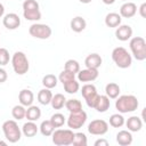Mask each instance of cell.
Returning <instances> with one entry per match:
<instances>
[{"instance_id": "44", "label": "cell", "mask_w": 146, "mask_h": 146, "mask_svg": "<svg viewBox=\"0 0 146 146\" xmlns=\"http://www.w3.org/2000/svg\"><path fill=\"white\" fill-rule=\"evenodd\" d=\"M80 2H82V3H90L92 0H79Z\"/></svg>"}, {"instance_id": "42", "label": "cell", "mask_w": 146, "mask_h": 146, "mask_svg": "<svg viewBox=\"0 0 146 146\" xmlns=\"http://www.w3.org/2000/svg\"><path fill=\"white\" fill-rule=\"evenodd\" d=\"M3 14H5V7L2 3H0V18L3 16Z\"/></svg>"}, {"instance_id": "46", "label": "cell", "mask_w": 146, "mask_h": 146, "mask_svg": "<svg viewBox=\"0 0 146 146\" xmlns=\"http://www.w3.org/2000/svg\"><path fill=\"white\" fill-rule=\"evenodd\" d=\"M123 1H127V0H123Z\"/></svg>"}, {"instance_id": "33", "label": "cell", "mask_w": 146, "mask_h": 146, "mask_svg": "<svg viewBox=\"0 0 146 146\" xmlns=\"http://www.w3.org/2000/svg\"><path fill=\"white\" fill-rule=\"evenodd\" d=\"M50 122H51V124H52L55 128H60V127H63L64 123L66 122V119H65L64 114H62V113H55V114L51 115Z\"/></svg>"}, {"instance_id": "10", "label": "cell", "mask_w": 146, "mask_h": 146, "mask_svg": "<svg viewBox=\"0 0 146 146\" xmlns=\"http://www.w3.org/2000/svg\"><path fill=\"white\" fill-rule=\"evenodd\" d=\"M108 131V123L105 120H92L88 124V132L94 136H103Z\"/></svg>"}, {"instance_id": "28", "label": "cell", "mask_w": 146, "mask_h": 146, "mask_svg": "<svg viewBox=\"0 0 146 146\" xmlns=\"http://www.w3.org/2000/svg\"><path fill=\"white\" fill-rule=\"evenodd\" d=\"M65 107L66 110L72 113V112H79L82 110V103L79 99H66L65 102Z\"/></svg>"}, {"instance_id": "36", "label": "cell", "mask_w": 146, "mask_h": 146, "mask_svg": "<svg viewBox=\"0 0 146 146\" xmlns=\"http://www.w3.org/2000/svg\"><path fill=\"white\" fill-rule=\"evenodd\" d=\"M87 144H88L87 136L83 132H76V133H74V138H73L72 145H74V146H87Z\"/></svg>"}, {"instance_id": "35", "label": "cell", "mask_w": 146, "mask_h": 146, "mask_svg": "<svg viewBox=\"0 0 146 146\" xmlns=\"http://www.w3.org/2000/svg\"><path fill=\"white\" fill-rule=\"evenodd\" d=\"M64 70L76 74V73L80 71V64H79V62L75 60V59H68V60H66V63H65Z\"/></svg>"}, {"instance_id": "16", "label": "cell", "mask_w": 146, "mask_h": 146, "mask_svg": "<svg viewBox=\"0 0 146 146\" xmlns=\"http://www.w3.org/2000/svg\"><path fill=\"white\" fill-rule=\"evenodd\" d=\"M102 63H103V59H102L100 55H98L96 52L88 55L86 57V59H84V65L88 68H96V70H98L99 66L102 65Z\"/></svg>"}, {"instance_id": "7", "label": "cell", "mask_w": 146, "mask_h": 146, "mask_svg": "<svg viewBox=\"0 0 146 146\" xmlns=\"http://www.w3.org/2000/svg\"><path fill=\"white\" fill-rule=\"evenodd\" d=\"M29 33L36 39L46 40L51 35V29L47 24H41V23H34L30 26Z\"/></svg>"}, {"instance_id": "21", "label": "cell", "mask_w": 146, "mask_h": 146, "mask_svg": "<svg viewBox=\"0 0 146 146\" xmlns=\"http://www.w3.org/2000/svg\"><path fill=\"white\" fill-rule=\"evenodd\" d=\"M25 117L27 119V121H38L41 117V110L40 107L35 106V105H30L26 108L25 112Z\"/></svg>"}, {"instance_id": "12", "label": "cell", "mask_w": 146, "mask_h": 146, "mask_svg": "<svg viewBox=\"0 0 146 146\" xmlns=\"http://www.w3.org/2000/svg\"><path fill=\"white\" fill-rule=\"evenodd\" d=\"M2 24L8 30H16L21 25V18L17 14L9 13V14L5 15V17L2 19Z\"/></svg>"}, {"instance_id": "22", "label": "cell", "mask_w": 146, "mask_h": 146, "mask_svg": "<svg viewBox=\"0 0 146 146\" xmlns=\"http://www.w3.org/2000/svg\"><path fill=\"white\" fill-rule=\"evenodd\" d=\"M87 26V22L83 17L81 16H75L74 18H72L71 21V30L73 32H76V33H80L82 32Z\"/></svg>"}, {"instance_id": "24", "label": "cell", "mask_w": 146, "mask_h": 146, "mask_svg": "<svg viewBox=\"0 0 146 146\" xmlns=\"http://www.w3.org/2000/svg\"><path fill=\"white\" fill-rule=\"evenodd\" d=\"M105 94H106V96H107L108 98H111V99L117 98L119 95H120V87H119V84L115 83V82H110V83H107L106 87H105Z\"/></svg>"}, {"instance_id": "32", "label": "cell", "mask_w": 146, "mask_h": 146, "mask_svg": "<svg viewBox=\"0 0 146 146\" xmlns=\"http://www.w3.org/2000/svg\"><path fill=\"white\" fill-rule=\"evenodd\" d=\"M25 112H26V108L25 106L23 105H15L11 110V115L15 120H23L25 117Z\"/></svg>"}, {"instance_id": "31", "label": "cell", "mask_w": 146, "mask_h": 146, "mask_svg": "<svg viewBox=\"0 0 146 146\" xmlns=\"http://www.w3.org/2000/svg\"><path fill=\"white\" fill-rule=\"evenodd\" d=\"M63 87H64V90H65L67 94H76V92L79 91V89H80L79 81H76L75 79L65 82V83L63 84Z\"/></svg>"}, {"instance_id": "45", "label": "cell", "mask_w": 146, "mask_h": 146, "mask_svg": "<svg viewBox=\"0 0 146 146\" xmlns=\"http://www.w3.org/2000/svg\"><path fill=\"white\" fill-rule=\"evenodd\" d=\"M0 145H2V146H6V145H7V143H6V141H2V140H0Z\"/></svg>"}, {"instance_id": "1", "label": "cell", "mask_w": 146, "mask_h": 146, "mask_svg": "<svg viewBox=\"0 0 146 146\" xmlns=\"http://www.w3.org/2000/svg\"><path fill=\"white\" fill-rule=\"evenodd\" d=\"M139 106V102L133 95H122L115 100V108L120 113H131Z\"/></svg>"}, {"instance_id": "5", "label": "cell", "mask_w": 146, "mask_h": 146, "mask_svg": "<svg viewBox=\"0 0 146 146\" xmlns=\"http://www.w3.org/2000/svg\"><path fill=\"white\" fill-rule=\"evenodd\" d=\"M130 50L137 60L146 59V41L143 36H133L129 42Z\"/></svg>"}, {"instance_id": "4", "label": "cell", "mask_w": 146, "mask_h": 146, "mask_svg": "<svg viewBox=\"0 0 146 146\" xmlns=\"http://www.w3.org/2000/svg\"><path fill=\"white\" fill-rule=\"evenodd\" d=\"M11 65L14 72L18 75H24L30 68V63L23 51H16L11 57Z\"/></svg>"}, {"instance_id": "43", "label": "cell", "mask_w": 146, "mask_h": 146, "mask_svg": "<svg viewBox=\"0 0 146 146\" xmlns=\"http://www.w3.org/2000/svg\"><path fill=\"white\" fill-rule=\"evenodd\" d=\"M102 1H103L105 5H113L116 0H102Z\"/></svg>"}, {"instance_id": "40", "label": "cell", "mask_w": 146, "mask_h": 146, "mask_svg": "<svg viewBox=\"0 0 146 146\" xmlns=\"http://www.w3.org/2000/svg\"><path fill=\"white\" fill-rule=\"evenodd\" d=\"M94 145H95V146H108V141H107L106 139L100 138V139H97Z\"/></svg>"}, {"instance_id": "15", "label": "cell", "mask_w": 146, "mask_h": 146, "mask_svg": "<svg viewBox=\"0 0 146 146\" xmlns=\"http://www.w3.org/2000/svg\"><path fill=\"white\" fill-rule=\"evenodd\" d=\"M18 100H19L21 105L27 107V106H30V105L33 104V102H34V95H33V92L30 89H23L18 94Z\"/></svg>"}, {"instance_id": "25", "label": "cell", "mask_w": 146, "mask_h": 146, "mask_svg": "<svg viewBox=\"0 0 146 146\" xmlns=\"http://www.w3.org/2000/svg\"><path fill=\"white\" fill-rule=\"evenodd\" d=\"M51 98H52V94L48 88H43L38 92V102L41 105H49Z\"/></svg>"}, {"instance_id": "3", "label": "cell", "mask_w": 146, "mask_h": 146, "mask_svg": "<svg viewBox=\"0 0 146 146\" xmlns=\"http://www.w3.org/2000/svg\"><path fill=\"white\" fill-rule=\"evenodd\" d=\"M112 59L120 68H128L132 64V57L123 47H116L112 51Z\"/></svg>"}, {"instance_id": "30", "label": "cell", "mask_w": 146, "mask_h": 146, "mask_svg": "<svg viewBox=\"0 0 146 146\" xmlns=\"http://www.w3.org/2000/svg\"><path fill=\"white\" fill-rule=\"evenodd\" d=\"M57 82H58V79L54 74H46L42 78V84L44 88H48V89L55 88L57 86Z\"/></svg>"}, {"instance_id": "38", "label": "cell", "mask_w": 146, "mask_h": 146, "mask_svg": "<svg viewBox=\"0 0 146 146\" xmlns=\"http://www.w3.org/2000/svg\"><path fill=\"white\" fill-rule=\"evenodd\" d=\"M10 56L9 51L6 48H0V66H5L9 63Z\"/></svg>"}, {"instance_id": "14", "label": "cell", "mask_w": 146, "mask_h": 146, "mask_svg": "<svg viewBox=\"0 0 146 146\" xmlns=\"http://www.w3.org/2000/svg\"><path fill=\"white\" fill-rule=\"evenodd\" d=\"M137 13V6L133 2H124L120 7V16L124 18H131Z\"/></svg>"}, {"instance_id": "26", "label": "cell", "mask_w": 146, "mask_h": 146, "mask_svg": "<svg viewBox=\"0 0 146 146\" xmlns=\"http://www.w3.org/2000/svg\"><path fill=\"white\" fill-rule=\"evenodd\" d=\"M65 102H66V98L63 94H56V95H52L50 104L54 110H60L65 106Z\"/></svg>"}, {"instance_id": "8", "label": "cell", "mask_w": 146, "mask_h": 146, "mask_svg": "<svg viewBox=\"0 0 146 146\" xmlns=\"http://www.w3.org/2000/svg\"><path fill=\"white\" fill-rule=\"evenodd\" d=\"M81 94H82V96H83L87 105L89 107L94 108L95 105H96V103H97V100H98V97H99L96 87L94 84H91V83H87V84H84L82 87Z\"/></svg>"}, {"instance_id": "27", "label": "cell", "mask_w": 146, "mask_h": 146, "mask_svg": "<svg viewBox=\"0 0 146 146\" xmlns=\"http://www.w3.org/2000/svg\"><path fill=\"white\" fill-rule=\"evenodd\" d=\"M39 130H40V132H41L42 136L49 137V136L52 135V132L55 130V127L51 124L50 120H44V121L41 122V124L39 127Z\"/></svg>"}, {"instance_id": "11", "label": "cell", "mask_w": 146, "mask_h": 146, "mask_svg": "<svg viewBox=\"0 0 146 146\" xmlns=\"http://www.w3.org/2000/svg\"><path fill=\"white\" fill-rule=\"evenodd\" d=\"M78 81L79 82H90L98 78V70L96 68H84L80 70L78 73Z\"/></svg>"}, {"instance_id": "29", "label": "cell", "mask_w": 146, "mask_h": 146, "mask_svg": "<svg viewBox=\"0 0 146 146\" xmlns=\"http://www.w3.org/2000/svg\"><path fill=\"white\" fill-rule=\"evenodd\" d=\"M23 16L27 21L36 22L41 19V11L40 9H27V10H23Z\"/></svg>"}, {"instance_id": "39", "label": "cell", "mask_w": 146, "mask_h": 146, "mask_svg": "<svg viewBox=\"0 0 146 146\" xmlns=\"http://www.w3.org/2000/svg\"><path fill=\"white\" fill-rule=\"evenodd\" d=\"M7 79H8V74H7L6 70H3L2 67H0V83L6 82Z\"/></svg>"}, {"instance_id": "18", "label": "cell", "mask_w": 146, "mask_h": 146, "mask_svg": "<svg viewBox=\"0 0 146 146\" xmlns=\"http://www.w3.org/2000/svg\"><path fill=\"white\" fill-rule=\"evenodd\" d=\"M39 131V127L34 121H27L22 127V133L25 137H34Z\"/></svg>"}, {"instance_id": "34", "label": "cell", "mask_w": 146, "mask_h": 146, "mask_svg": "<svg viewBox=\"0 0 146 146\" xmlns=\"http://www.w3.org/2000/svg\"><path fill=\"white\" fill-rule=\"evenodd\" d=\"M124 117L122 114H112L110 117V125H112L113 128H121L124 124Z\"/></svg>"}, {"instance_id": "19", "label": "cell", "mask_w": 146, "mask_h": 146, "mask_svg": "<svg viewBox=\"0 0 146 146\" xmlns=\"http://www.w3.org/2000/svg\"><path fill=\"white\" fill-rule=\"evenodd\" d=\"M116 143L121 146H129L132 143V135L129 130H121L116 133Z\"/></svg>"}, {"instance_id": "2", "label": "cell", "mask_w": 146, "mask_h": 146, "mask_svg": "<svg viewBox=\"0 0 146 146\" xmlns=\"http://www.w3.org/2000/svg\"><path fill=\"white\" fill-rule=\"evenodd\" d=\"M2 131H3L5 138L11 144L19 141L22 138V130L19 129V127L15 120L5 121L2 124Z\"/></svg>"}, {"instance_id": "23", "label": "cell", "mask_w": 146, "mask_h": 146, "mask_svg": "<svg viewBox=\"0 0 146 146\" xmlns=\"http://www.w3.org/2000/svg\"><path fill=\"white\" fill-rule=\"evenodd\" d=\"M121 21L122 17L117 13H108L105 17V24L108 27H117L119 25H121Z\"/></svg>"}, {"instance_id": "20", "label": "cell", "mask_w": 146, "mask_h": 146, "mask_svg": "<svg viewBox=\"0 0 146 146\" xmlns=\"http://www.w3.org/2000/svg\"><path fill=\"white\" fill-rule=\"evenodd\" d=\"M111 106V102H110V98L106 96V95H99L98 97V100L95 105V110L99 113H105Z\"/></svg>"}, {"instance_id": "6", "label": "cell", "mask_w": 146, "mask_h": 146, "mask_svg": "<svg viewBox=\"0 0 146 146\" xmlns=\"http://www.w3.org/2000/svg\"><path fill=\"white\" fill-rule=\"evenodd\" d=\"M52 143L57 146H68L72 145L74 132L72 129H57L54 130L52 135Z\"/></svg>"}, {"instance_id": "9", "label": "cell", "mask_w": 146, "mask_h": 146, "mask_svg": "<svg viewBox=\"0 0 146 146\" xmlns=\"http://www.w3.org/2000/svg\"><path fill=\"white\" fill-rule=\"evenodd\" d=\"M86 121H87V113L83 110H81L79 112H72V113H70V116L66 120L68 128L72 129V130L80 129L86 123Z\"/></svg>"}, {"instance_id": "17", "label": "cell", "mask_w": 146, "mask_h": 146, "mask_svg": "<svg viewBox=\"0 0 146 146\" xmlns=\"http://www.w3.org/2000/svg\"><path fill=\"white\" fill-rule=\"evenodd\" d=\"M128 130L130 132H137V131H140V129L143 128V121L140 117L138 116H130L127 122H124Z\"/></svg>"}, {"instance_id": "37", "label": "cell", "mask_w": 146, "mask_h": 146, "mask_svg": "<svg viewBox=\"0 0 146 146\" xmlns=\"http://www.w3.org/2000/svg\"><path fill=\"white\" fill-rule=\"evenodd\" d=\"M73 79H75V74L72 73V72H68V71H66V70H63V71L59 73V76H58V80H59L63 84H64L65 82L70 81V80H73Z\"/></svg>"}, {"instance_id": "41", "label": "cell", "mask_w": 146, "mask_h": 146, "mask_svg": "<svg viewBox=\"0 0 146 146\" xmlns=\"http://www.w3.org/2000/svg\"><path fill=\"white\" fill-rule=\"evenodd\" d=\"M139 14L141 17H146V2H143L139 7Z\"/></svg>"}, {"instance_id": "13", "label": "cell", "mask_w": 146, "mask_h": 146, "mask_svg": "<svg viewBox=\"0 0 146 146\" xmlns=\"http://www.w3.org/2000/svg\"><path fill=\"white\" fill-rule=\"evenodd\" d=\"M115 36L120 41H128L132 36V29L130 25H119L115 31Z\"/></svg>"}]
</instances>
